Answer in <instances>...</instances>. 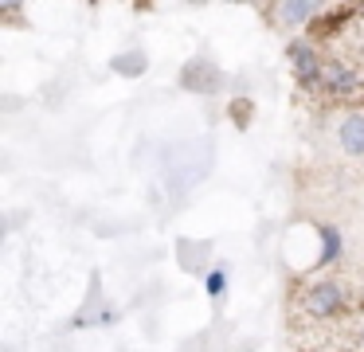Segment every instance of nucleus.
<instances>
[{
	"label": "nucleus",
	"instance_id": "obj_1",
	"mask_svg": "<svg viewBox=\"0 0 364 352\" xmlns=\"http://www.w3.org/2000/svg\"><path fill=\"white\" fill-rule=\"evenodd\" d=\"M345 302H348V294H345L341 282H314V286L301 289V309H306L314 321L337 317V313L345 309Z\"/></svg>",
	"mask_w": 364,
	"mask_h": 352
},
{
	"label": "nucleus",
	"instance_id": "obj_2",
	"mask_svg": "<svg viewBox=\"0 0 364 352\" xmlns=\"http://www.w3.org/2000/svg\"><path fill=\"white\" fill-rule=\"evenodd\" d=\"M286 51H290L294 78H298L301 86H314L317 90V78H321V67H325V59L317 55V47L314 43H290Z\"/></svg>",
	"mask_w": 364,
	"mask_h": 352
},
{
	"label": "nucleus",
	"instance_id": "obj_3",
	"mask_svg": "<svg viewBox=\"0 0 364 352\" xmlns=\"http://www.w3.org/2000/svg\"><path fill=\"white\" fill-rule=\"evenodd\" d=\"M181 86L184 90H196V94H212V90L223 86V75L208 59H192L188 67L181 70Z\"/></svg>",
	"mask_w": 364,
	"mask_h": 352
},
{
	"label": "nucleus",
	"instance_id": "obj_4",
	"mask_svg": "<svg viewBox=\"0 0 364 352\" xmlns=\"http://www.w3.org/2000/svg\"><path fill=\"white\" fill-rule=\"evenodd\" d=\"M317 90H325V94H353L356 90V70L353 67H345L341 59H325V67H321V78H317Z\"/></svg>",
	"mask_w": 364,
	"mask_h": 352
},
{
	"label": "nucleus",
	"instance_id": "obj_5",
	"mask_svg": "<svg viewBox=\"0 0 364 352\" xmlns=\"http://www.w3.org/2000/svg\"><path fill=\"white\" fill-rule=\"evenodd\" d=\"M337 141L348 156H364V110H353V114L337 125Z\"/></svg>",
	"mask_w": 364,
	"mask_h": 352
},
{
	"label": "nucleus",
	"instance_id": "obj_6",
	"mask_svg": "<svg viewBox=\"0 0 364 352\" xmlns=\"http://www.w3.org/2000/svg\"><path fill=\"white\" fill-rule=\"evenodd\" d=\"M274 16H278L282 28H298V23L317 20V16H321V4H309V0H286V4L274 8Z\"/></svg>",
	"mask_w": 364,
	"mask_h": 352
},
{
	"label": "nucleus",
	"instance_id": "obj_7",
	"mask_svg": "<svg viewBox=\"0 0 364 352\" xmlns=\"http://www.w3.org/2000/svg\"><path fill=\"white\" fill-rule=\"evenodd\" d=\"M145 67H149V59H145V51H122L110 59V70L114 75H126V78H141Z\"/></svg>",
	"mask_w": 364,
	"mask_h": 352
},
{
	"label": "nucleus",
	"instance_id": "obj_8",
	"mask_svg": "<svg viewBox=\"0 0 364 352\" xmlns=\"http://www.w3.org/2000/svg\"><path fill=\"white\" fill-rule=\"evenodd\" d=\"M317 235H321V258H317V266H329L341 258V231L337 227H317Z\"/></svg>",
	"mask_w": 364,
	"mask_h": 352
},
{
	"label": "nucleus",
	"instance_id": "obj_9",
	"mask_svg": "<svg viewBox=\"0 0 364 352\" xmlns=\"http://www.w3.org/2000/svg\"><path fill=\"white\" fill-rule=\"evenodd\" d=\"M204 286H208V294L212 297H220L223 289H228V266H212V270H208V278H204Z\"/></svg>",
	"mask_w": 364,
	"mask_h": 352
},
{
	"label": "nucleus",
	"instance_id": "obj_10",
	"mask_svg": "<svg viewBox=\"0 0 364 352\" xmlns=\"http://www.w3.org/2000/svg\"><path fill=\"white\" fill-rule=\"evenodd\" d=\"M360 341H364V333H360Z\"/></svg>",
	"mask_w": 364,
	"mask_h": 352
}]
</instances>
